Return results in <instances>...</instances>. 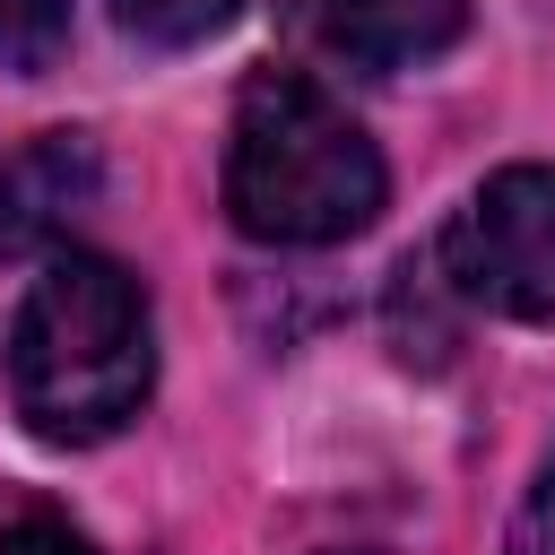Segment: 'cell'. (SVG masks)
<instances>
[{
    "instance_id": "obj_8",
    "label": "cell",
    "mask_w": 555,
    "mask_h": 555,
    "mask_svg": "<svg viewBox=\"0 0 555 555\" xmlns=\"http://www.w3.org/2000/svg\"><path fill=\"white\" fill-rule=\"evenodd\" d=\"M503 555H555V451L538 460V477H529V494L503 529Z\"/></svg>"
},
{
    "instance_id": "obj_2",
    "label": "cell",
    "mask_w": 555,
    "mask_h": 555,
    "mask_svg": "<svg viewBox=\"0 0 555 555\" xmlns=\"http://www.w3.org/2000/svg\"><path fill=\"white\" fill-rule=\"evenodd\" d=\"M390 199V173H382V147L364 139V121L295 78V69H260L243 95H234V130H225V217L251 234V243H278V251H321V243H347L382 217Z\"/></svg>"
},
{
    "instance_id": "obj_10",
    "label": "cell",
    "mask_w": 555,
    "mask_h": 555,
    "mask_svg": "<svg viewBox=\"0 0 555 555\" xmlns=\"http://www.w3.org/2000/svg\"><path fill=\"white\" fill-rule=\"evenodd\" d=\"M338 555H364V546H338Z\"/></svg>"
},
{
    "instance_id": "obj_9",
    "label": "cell",
    "mask_w": 555,
    "mask_h": 555,
    "mask_svg": "<svg viewBox=\"0 0 555 555\" xmlns=\"http://www.w3.org/2000/svg\"><path fill=\"white\" fill-rule=\"evenodd\" d=\"M0 555H95L69 520H9L0 529Z\"/></svg>"
},
{
    "instance_id": "obj_6",
    "label": "cell",
    "mask_w": 555,
    "mask_h": 555,
    "mask_svg": "<svg viewBox=\"0 0 555 555\" xmlns=\"http://www.w3.org/2000/svg\"><path fill=\"white\" fill-rule=\"evenodd\" d=\"M234 9H243V0H113L121 35H130V43H147V52H191V43L225 35V26H234Z\"/></svg>"
},
{
    "instance_id": "obj_3",
    "label": "cell",
    "mask_w": 555,
    "mask_h": 555,
    "mask_svg": "<svg viewBox=\"0 0 555 555\" xmlns=\"http://www.w3.org/2000/svg\"><path fill=\"white\" fill-rule=\"evenodd\" d=\"M434 251L460 304H486L503 321H555V165L486 173Z\"/></svg>"
},
{
    "instance_id": "obj_5",
    "label": "cell",
    "mask_w": 555,
    "mask_h": 555,
    "mask_svg": "<svg viewBox=\"0 0 555 555\" xmlns=\"http://www.w3.org/2000/svg\"><path fill=\"white\" fill-rule=\"evenodd\" d=\"M304 26L330 61L364 78H399L468 35V0H304Z\"/></svg>"
},
{
    "instance_id": "obj_1",
    "label": "cell",
    "mask_w": 555,
    "mask_h": 555,
    "mask_svg": "<svg viewBox=\"0 0 555 555\" xmlns=\"http://www.w3.org/2000/svg\"><path fill=\"white\" fill-rule=\"evenodd\" d=\"M156 382L147 286L104 251H52L9 321V399L35 442L87 451L113 442Z\"/></svg>"
},
{
    "instance_id": "obj_7",
    "label": "cell",
    "mask_w": 555,
    "mask_h": 555,
    "mask_svg": "<svg viewBox=\"0 0 555 555\" xmlns=\"http://www.w3.org/2000/svg\"><path fill=\"white\" fill-rule=\"evenodd\" d=\"M69 43V0H0V69L43 78Z\"/></svg>"
},
{
    "instance_id": "obj_4",
    "label": "cell",
    "mask_w": 555,
    "mask_h": 555,
    "mask_svg": "<svg viewBox=\"0 0 555 555\" xmlns=\"http://www.w3.org/2000/svg\"><path fill=\"white\" fill-rule=\"evenodd\" d=\"M104 199V147L87 130H43L0 156V260H52Z\"/></svg>"
}]
</instances>
